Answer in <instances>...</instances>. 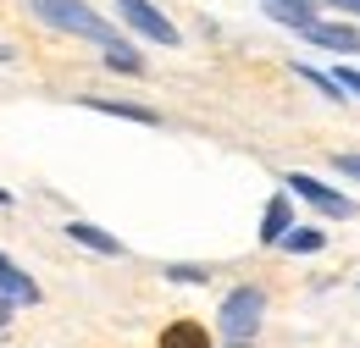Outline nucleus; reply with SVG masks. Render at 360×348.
Here are the masks:
<instances>
[{
    "instance_id": "39448f33",
    "label": "nucleus",
    "mask_w": 360,
    "mask_h": 348,
    "mask_svg": "<svg viewBox=\"0 0 360 348\" xmlns=\"http://www.w3.org/2000/svg\"><path fill=\"white\" fill-rule=\"evenodd\" d=\"M300 34H305L316 50H333V55H360V28H355V22H321V17H316V22H305Z\"/></svg>"
},
{
    "instance_id": "a211bd4d",
    "label": "nucleus",
    "mask_w": 360,
    "mask_h": 348,
    "mask_svg": "<svg viewBox=\"0 0 360 348\" xmlns=\"http://www.w3.org/2000/svg\"><path fill=\"white\" fill-rule=\"evenodd\" d=\"M333 6H338V11H360V0H333Z\"/></svg>"
},
{
    "instance_id": "f3484780",
    "label": "nucleus",
    "mask_w": 360,
    "mask_h": 348,
    "mask_svg": "<svg viewBox=\"0 0 360 348\" xmlns=\"http://www.w3.org/2000/svg\"><path fill=\"white\" fill-rule=\"evenodd\" d=\"M333 166H338L344 177H355V182H360V155H333Z\"/></svg>"
},
{
    "instance_id": "0eeeda50",
    "label": "nucleus",
    "mask_w": 360,
    "mask_h": 348,
    "mask_svg": "<svg viewBox=\"0 0 360 348\" xmlns=\"http://www.w3.org/2000/svg\"><path fill=\"white\" fill-rule=\"evenodd\" d=\"M67 238H72V243H84L89 255H105V260H122V255H128V249H122L105 227H94V221H67Z\"/></svg>"
},
{
    "instance_id": "1a4fd4ad",
    "label": "nucleus",
    "mask_w": 360,
    "mask_h": 348,
    "mask_svg": "<svg viewBox=\"0 0 360 348\" xmlns=\"http://www.w3.org/2000/svg\"><path fill=\"white\" fill-rule=\"evenodd\" d=\"M78 105H89V111H105V116H128V122H144V128H155V122H161L150 105H128V100H100V94H84Z\"/></svg>"
},
{
    "instance_id": "9b49d317",
    "label": "nucleus",
    "mask_w": 360,
    "mask_h": 348,
    "mask_svg": "<svg viewBox=\"0 0 360 348\" xmlns=\"http://www.w3.org/2000/svg\"><path fill=\"white\" fill-rule=\"evenodd\" d=\"M266 17L283 28H305V22H316V0H266Z\"/></svg>"
},
{
    "instance_id": "6e6552de",
    "label": "nucleus",
    "mask_w": 360,
    "mask_h": 348,
    "mask_svg": "<svg viewBox=\"0 0 360 348\" xmlns=\"http://www.w3.org/2000/svg\"><path fill=\"white\" fill-rule=\"evenodd\" d=\"M294 227V194H271L266 199V216H261V243L277 249V238Z\"/></svg>"
},
{
    "instance_id": "dca6fc26",
    "label": "nucleus",
    "mask_w": 360,
    "mask_h": 348,
    "mask_svg": "<svg viewBox=\"0 0 360 348\" xmlns=\"http://www.w3.org/2000/svg\"><path fill=\"white\" fill-rule=\"evenodd\" d=\"M333 83L344 88V94H360V72H355V67H338V72H333Z\"/></svg>"
},
{
    "instance_id": "f8f14e48",
    "label": "nucleus",
    "mask_w": 360,
    "mask_h": 348,
    "mask_svg": "<svg viewBox=\"0 0 360 348\" xmlns=\"http://www.w3.org/2000/svg\"><path fill=\"white\" fill-rule=\"evenodd\" d=\"M277 249H288V255H321V249H327V232H321V227H288V232L277 238Z\"/></svg>"
},
{
    "instance_id": "2eb2a0df",
    "label": "nucleus",
    "mask_w": 360,
    "mask_h": 348,
    "mask_svg": "<svg viewBox=\"0 0 360 348\" xmlns=\"http://www.w3.org/2000/svg\"><path fill=\"white\" fill-rule=\"evenodd\" d=\"M167 276L183 282V288H200V282H211V271L205 265H167Z\"/></svg>"
},
{
    "instance_id": "7ed1b4c3",
    "label": "nucleus",
    "mask_w": 360,
    "mask_h": 348,
    "mask_svg": "<svg viewBox=\"0 0 360 348\" xmlns=\"http://www.w3.org/2000/svg\"><path fill=\"white\" fill-rule=\"evenodd\" d=\"M117 6V17L134 28V34H144V39H155V44H167V50H178L183 34L172 28V17L161 11V6H150V0H111Z\"/></svg>"
},
{
    "instance_id": "6ab92c4d",
    "label": "nucleus",
    "mask_w": 360,
    "mask_h": 348,
    "mask_svg": "<svg viewBox=\"0 0 360 348\" xmlns=\"http://www.w3.org/2000/svg\"><path fill=\"white\" fill-rule=\"evenodd\" d=\"M6 315H11V309H6V304H0V326H6Z\"/></svg>"
},
{
    "instance_id": "f257e3e1",
    "label": "nucleus",
    "mask_w": 360,
    "mask_h": 348,
    "mask_svg": "<svg viewBox=\"0 0 360 348\" xmlns=\"http://www.w3.org/2000/svg\"><path fill=\"white\" fill-rule=\"evenodd\" d=\"M45 28L56 34H72V39H94V44H111L117 28L105 22V11H94L89 0H22Z\"/></svg>"
},
{
    "instance_id": "20e7f679",
    "label": "nucleus",
    "mask_w": 360,
    "mask_h": 348,
    "mask_svg": "<svg viewBox=\"0 0 360 348\" xmlns=\"http://www.w3.org/2000/svg\"><path fill=\"white\" fill-rule=\"evenodd\" d=\"M294 199H305V205H316L321 216H333V221H349L355 216V199L349 194H338V188H327L321 177H311V172H288V182H283Z\"/></svg>"
},
{
    "instance_id": "4468645a",
    "label": "nucleus",
    "mask_w": 360,
    "mask_h": 348,
    "mask_svg": "<svg viewBox=\"0 0 360 348\" xmlns=\"http://www.w3.org/2000/svg\"><path fill=\"white\" fill-rule=\"evenodd\" d=\"M294 72H300V78H305V83H311V88H321L327 100H344V88L333 83V72H316V67H294Z\"/></svg>"
},
{
    "instance_id": "9d476101",
    "label": "nucleus",
    "mask_w": 360,
    "mask_h": 348,
    "mask_svg": "<svg viewBox=\"0 0 360 348\" xmlns=\"http://www.w3.org/2000/svg\"><path fill=\"white\" fill-rule=\"evenodd\" d=\"M161 348H217V343H211L205 321H172V326L161 332Z\"/></svg>"
},
{
    "instance_id": "ddd939ff",
    "label": "nucleus",
    "mask_w": 360,
    "mask_h": 348,
    "mask_svg": "<svg viewBox=\"0 0 360 348\" xmlns=\"http://www.w3.org/2000/svg\"><path fill=\"white\" fill-rule=\"evenodd\" d=\"M100 61H105L111 72H128V78H144V55H139V50H134L128 39H111V44H105V55H100Z\"/></svg>"
},
{
    "instance_id": "f03ea898",
    "label": "nucleus",
    "mask_w": 360,
    "mask_h": 348,
    "mask_svg": "<svg viewBox=\"0 0 360 348\" xmlns=\"http://www.w3.org/2000/svg\"><path fill=\"white\" fill-rule=\"evenodd\" d=\"M261 315H266V293L261 288H233L217 309V326H222L227 343H250L261 332Z\"/></svg>"
},
{
    "instance_id": "423d86ee",
    "label": "nucleus",
    "mask_w": 360,
    "mask_h": 348,
    "mask_svg": "<svg viewBox=\"0 0 360 348\" xmlns=\"http://www.w3.org/2000/svg\"><path fill=\"white\" fill-rule=\"evenodd\" d=\"M0 304L17 309V304H39V282L22 271V265H11L6 255H0Z\"/></svg>"
},
{
    "instance_id": "aec40b11",
    "label": "nucleus",
    "mask_w": 360,
    "mask_h": 348,
    "mask_svg": "<svg viewBox=\"0 0 360 348\" xmlns=\"http://www.w3.org/2000/svg\"><path fill=\"white\" fill-rule=\"evenodd\" d=\"M227 348H250V343H227Z\"/></svg>"
}]
</instances>
